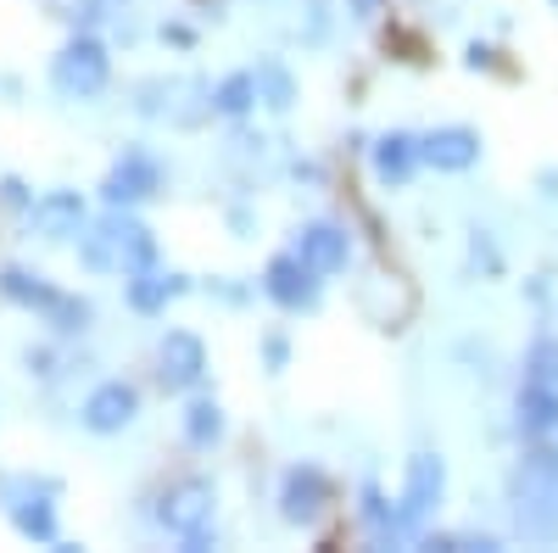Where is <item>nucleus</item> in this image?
<instances>
[{
	"mask_svg": "<svg viewBox=\"0 0 558 553\" xmlns=\"http://www.w3.org/2000/svg\"><path fill=\"white\" fill-rule=\"evenodd\" d=\"M508 509L525 542H558V447L536 442L508 476Z\"/></svg>",
	"mask_w": 558,
	"mask_h": 553,
	"instance_id": "f257e3e1",
	"label": "nucleus"
},
{
	"mask_svg": "<svg viewBox=\"0 0 558 553\" xmlns=\"http://www.w3.org/2000/svg\"><path fill=\"white\" fill-rule=\"evenodd\" d=\"M78 252L89 268H101V274H140V268H151V236H146V224H134L123 213H107L101 224H89L84 236H78Z\"/></svg>",
	"mask_w": 558,
	"mask_h": 553,
	"instance_id": "f03ea898",
	"label": "nucleus"
},
{
	"mask_svg": "<svg viewBox=\"0 0 558 553\" xmlns=\"http://www.w3.org/2000/svg\"><path fill=\"white\" fill-rule=\"evenodd\" d=\"M0 497H7V515L23 537L34 542H57V509L51 497L57 486L51 481H28V476H0Z\"/></svg>",
	"mask_w": 558,
	"mask_h": 553,
	"instance_id": "7ed1b4c3",
	"label": "nucleus"
},
{
	"mask_svg": "<svg viewBox=\"0 0 558 553\" xmlns=\"http://www.w3.org/2000/svg\"><path fill=\"white\" fill-rule=\"evenodd\" d=\"M157 520H162L173 537H184L191 548H207V542H213V486H207V481H179V486L162 497Z\"/></svg>",
	"mask_w": 558,
	"mask_h": 553,
	"instance_id": "20e7f679",
	"label": "nucleus"
},
{
	"mask_svg": "<svg viewBox=\"0 0 558 553\" xmlns=\"http://www.w3.org/2000/svg\"><path fill=\"white\" fill-rule=\"evenodd\" d=\"M51 79H57L62 96H73V101L101 96V84H107V51H101V39H89V34L68 39L62 57L51 62Z\"/></svg>",
	"mask_w": 558,
	"mask_h": 553,
	"instance_id": "39448f33",
	"label": "nucleus"
},
{
	"mask_svg": "<svg viewBox=\"0 0 558 553\" xmlns=\"http://www.w3.org/2000/svg\"><path fill=\"white\" fill-rule=\"evenodd\" d=\"M441 486H447V470H441V458L436 453H418L413 465H408V486H402V531H418L430 515H436V503H441Z\"/></svg>",
	"mask_w": 558,
	"mask_h": 553,
	"instance_id": "423d86ee",
	"label": "nucleus"
},
{
	"mask_svg": "<svg viewBox=\"0 0 558 553\" xmlns=\"http://www.w3.org/2000/svg\"><path fill=\"white\" fill-rule=\"evenodd\" d=\"M313 274H318V268H313L302 252L274 257V263H268V274H263V291H268L279 308L302 313V308H313V302H318V280H313Z\"/></svg>",
	"mask_w": 558,
	"mask_h": 553,
	"instance_id": "0eeeda50",
	"label": "nucleus"
},
{
	"mask_svg": "<svg viewBox=\"0 0 558 553\" xmlns=\"http://www.w3.org/2000/svg\"><path fill=\"white\" fill-rule=\"evenodd\" d=\"M157 358H162V386L168 392H191L207 375V347L191 330H168V341H162Z\"/></svg>",
	"mask_w": 558,
	"mask_h": 553,
	"instance_id": "6e6552de",
	"label": "nucleus"
},
{
	"mask_svg": "<svg viewBox=\"0 0 558 553\" xmlns=\"http://www.w3.org/2000/svg\"><path fill=\"white\" fill-rule=\"evenodd\" d=\"M418 157H425L430 168H447V173H458V168H470L475 157H481V134L475 129H436V134H425L418 141Z\"/></svg>",
	"mask_w": 558,
	"mask_h": 553,
	"instance_id": "1a4fd4ad",
	"label": "nucleus"
},
{
	"mask_svg": "<svg viewBox=\"0 0 558 553\" xmlns=\"http://www.w3.org/2000/svg\"><path fill=\"white\" fill-rule=\"evenodd\" d=\"M157 163L146 157V152H123V163L107 173V202L112 207H129V202H140V196H151L157 191Z\"/></svg>",
	"mask_w": 558,
	"mask_h": 553,
	"instance_id": "9d476101",
	"label": "nucleus"
},
{
	"mask_svg": "<svg viewBox=\"0 0 558 553\" xmlns=\"http://www.w3.org/2000/svg\"><path fill=\"white\" fill-rule=\"evenodd\" d=\"M134 408H140L134 386L107 381V386L89 392V402H84V425H89V431H123V425L134 420Z\"/></svg>",
	"mask_w": 558,
	"mask_h": 553,
	"instance_id": "9b49d317",
	"label": "nucleus"
},
{
	"mask_svg": "<svg viewBox=\"0 0 558 553\" xmlns=\"http://www.w3.org/2000/svg\"><path fill=\"white\" fill-rule=\"evenodd\" d=\"M279 509H286L291 526L318 520V509H324V476H318L313 465H296V470L286 476V486H279Z\"/></svg>",
	"mask_w": 558,
	"mask_h": 553,
	"instance_id": "f8f14e48",
	"label": "nucleus"
},
{
	"mask_svg": "<svg viewBox=\"0 0 558 553\" xmlns=\"http://www.w3.org/2000/svg\"><path fill=\"white\" fill-rule=\"evenodd\" d=\"M520 436L558 447V386H531L525 381V392H520Z\"/></svg>",
	"mask_w": 558,
	"mask_h": 553,
	"instance_id": "ddd939ff",
	"label": "nucleus"
},
{
	"mask_svg": "<svg viewBox=\"0 0 558 553\" xmlns=\"http://www.w3.org/2000/svg\"><path fill=\"white\" fill-rule=\"evenodd\" d=\"M296 252H302L318 274H341V268H347V257H352L347 229H336V224H307L302 236H296Z\"/></svg>",
	"mask_w": 558,
	"mask_h": 553,
	"instance_id": "4468645a",
	"label": "nucleus"
},
{
	"mask_svg": "<svg viewBox=\"0 0 558 553\" xmlns=\"http://www.w3.org/2000/svg\"><path fill=\"white\" fill-rule=\"evenodd\" d=\"M34 229H45L51 241L78 236V229H84V207H78V196H73V191H57V196L34 202Z\"/></svg>",
	"mask_w": 558,
	"mask_h": 553,
	"instance_id": "2eb2a0df",
	"label": "nucleus"
},
{
	"mask_svg": "<svg viewBox=\"0 0 558 553\" xmlns=\"http://www.w3.org/2000/svg\"><path fill=\"white\" fill-rule=\"evenodd\" d=\"M413 163H418V141H408V134H386L375 146V179L380 184H408Z\"/></svg>",
	"mask_w": 558,
	"mask_h": 553,
	"instance_id": "dca6fc26",
	"label": "nucleus"
},
{
	"mask_svg": "<svg viewBox=\"0 0 558 553\" xmlns=\"http://www.w3.org/2000/svg\"><path fill=\"white\" fill-rule=\"evenodd\" d=\"M179 291H184V280H173V274H151V268H140L134 280H129V302H134L140 313H157V308H168Z\"/></svg>",
	"mask_w": 558,
	"mask_h": 553,
	"instance_id": "f3484780",
	"label": "nucleus"
},
{
	"mask_svg": "<svg viewBox=\"0 0 558 553\" xmlns=\"http://www.w3.org/2000/svg\"><path fill=\"white\" fill-rule=\"evenodd\" d=\"M252 101H257V79L252 73H235V79H223L213 89V112H223V118H241Z\"/></svg>",
	"mask_w": 558,
	"mask_h": 553,
	"instance_id": "a211bd4d",
	"label": "nucleus"
},
{
	"mask_svg": "<svg viewBox=\"0 0 558 553\" xmlns=\"http://www.w3.org/2000/svg\"><path fill=\"white\" fill-rule=\"evenodd\" d=\"M525 381L531 386H558V341L553 336H536L531 352H525Z\"/></svg>",
	"mask_w": 558,
	"mask_h": 553,
	"instance_id": "6ab92c4d",
	"label": "nucleus"
},
{
	"mask_svg": "<svg viewBox=\"0 0 558 553\" xmlns=\"http://www.w3.org/2000/svg\"><path fill=\"white\" fill-rule=\"evenodd\" d=\"M252 79H257V101H268L274 112H286V107H291V96H296V89H291V73L279 68V62H263Z\"/></svg>",
	"mask_w": 558,
	"mask_h": 553,
	"instance_id": "aec40b11",
	"label": "nucleus"
},
{
	"mask_svg": "<svg viewBox=\"0 0 558 553\" xmlns=\"http://www.w3.org/2000/svg\"><path fill=\"white\" fill-rule=\"evenodd\" d=\"M184 436H191L196 447H213L223 436V413L218 402H191V413H184Z\"/></svg>",
	"mask_w": 558,
	"mask_h": 553,
	"instance_id": "412c9836",
	"label": "nucleus"
},
{
	"mask_svg": "<svg viewBox=\"0 0 558 553\" xmlns=\"http://www.w3.org/2000/svg\"><path fill=\"white\" fill-rule=\"evenodd\" d=\"M51 7L62 17H73V23H101V17L118 12V0H51Z\"/></svg>",
	"mask_w": 558,
	"mask_h": 553,
	"instance_id": "4be33fe9",
	"label": "nucleus"
},
{
	"mask_svg": "<svg viewBox=\"0 0 558 553\" xmlns=\"http://www.w3.org/2000/svg\"><path fill=\"white\" fill-rule=\"evenodd\" d=\"M352 7H357V17H368V7H375V0H352Z\"/></svg>",
	"mask_w": 558,
	"mask_h": 553,
	"instance_id": "5701e85b",
	"label": "nucleus"
}]
</instances>
